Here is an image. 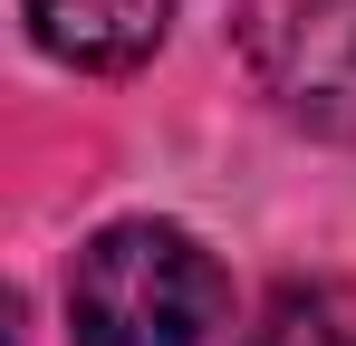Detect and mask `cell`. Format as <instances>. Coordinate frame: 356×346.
<instances>
[{"label":"cell","instance_id":"1","mask_svg":"<svg viewBox=\"0 0 356 346\" xmlns=\"http://www.w3.org/2000/svg\"><path fill=\"white\" fill-rule=\"evenodd\" d=\"M222 308H232V279L183 222H106L67 260L77 346H202Z\"/></svg>","mask_w":356,"mask_h":346},{"label":"cell","instance_id":"2","mask_svg":"<svg viewBox=\"0 0 356 346\" xmlns=\"http://www.w3.org/2000/svg\"><path fill=\"white\" fill-rule=\"evenodd\" d=\"M260 97L308 135H356V0H241Z\"/></svg>","mask_w":356,"mask_h":346},{"label":"cell","instance_id":"3","mask_svg":"<svg viewBox=\"0 0 356 346\" xmlns=\"http://www.w3.org/2000/svg\"><path fill=\"white\" fill-rule=\"evenodd\" d=\"M19 19H29V39L58 67L116 77V67L154 58V39L174 29V0H19Z\"/></svg>","mask_w":356,"mask_h":346},{"label":"cell","instance_id":"4","mask_svg":"<svg viewBox=\"0 0 356 346\" xmlns=\"http://www.w3.org/2000/svg\"><path fill=\"white\" fill-rule=\"evenodd\" d=\"M250 346H356V318L327 298V288H280V298L260 308Z\"/></svg>","mask_w":356,"mask_h":346}]
</instances>
